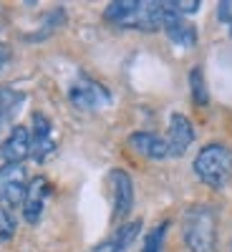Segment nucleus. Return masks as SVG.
Instances as JSON below:
<instances>
[{
	"label": "nucleus",
	"instance_id": "obj_20",
	"mask_svg": "<svg viewBox=\"0 0 232 252\" xmlns=\"http://www.w3.org/2000/svg\"><path fill=\"white\" fill-rule=\"evenodd\" d=\"M217 18L222 20V23L232 26V3H227V0H222V3L217 5Z\"/></svg>",
	"mask_w": 232,
	"mask_h": 252
},
{
	"label": "nucleus",
	"instance_id": "obj_12",
	"mask_svg": "<svg viewBox=\"0 0 232 252\" xmlns=\"http://www.w3.org/2000/svg\"><path fill=\"white\" fill-rule=\"evenodd\" d=\"M195 141V126L184 114H172L169 116V136H166V144H169V157H182Z\"/></svg>",
	"mask_w": 232,
	"mask_h": 252
},
{
	"label": "nucleus",
	"instance_id": "obj_9",
	"mask_svg": "<svg viewBox=\"0 0 232 252\" xmlns=\"http://www.w3.org/2000/svg\"><path fill=\"white\" fill-rule=\"evenodd\" d=\"M33 154V141H31V129L28 126H13L5 141L0 144V159L3 164H23Z\"/></svg>",
	"mask_w": 232,
	"mask_h": 252
},
{
	"label": "nucleus",
	"instance_id": "obj_14",
	"mask_svg": "<svg viewBox=\"0 0 232 252\" xmlns=\"http://www.w3.org/2000/svg\"><path fill=\"white\" fill-rule=\"evenodd\" d=\"M26 94L13 86H0V131H5L8 126L15 121L20 106L26 103Z\"/></svg>",
	"mask_w": 232,
	"mask_h": 252
},
{
	"label": "nucleus",
	"instance_id": "obj_17",
	"mask_svg": "<svg viewBox=\"0 0 232 252\" xmlns=\"http://www.w3.org/2000/svg\"><path fill=\"white\" fill-rule=\"evenodd\" d=\"M63 23H66V10H63V8H53V10L46 15V20H43V31L35 33V35H26V40H43V38H48L51 33H56Z\"/></svg>",
	"mask_w": 232,
	"mask_h": 252
},
{
	"label": "nucleus",
	"instance_id": "obj_11",
	"mask_svg": "<svg viewBox=\"0 0 232 252\" xmlns=\"http://www.w3.org/2000/svg\"><path fill=\"white\" fill-rule=\"evenodd\" d=\"M139 232H141V220L124 222V224H119L114 229L109 237H103L91 252H126L134 245V240L139 237Z\"/></svg>",
	"mask_w": 232,
	"mask_h": 252
},
{
	"label": "nucleus",
	"instance_id": "obj_3",
	"mask_svg": "<svg viewBox=\"0 0 232 252\" xmlns=\"http://www.w3.org/2000/svg\"><path fill=\"white\" fill-rule=\"evenodd\" d=\"M195 177L209 189H225L232 182V149L227 144H204L192 161Z\"/></svg>",
	"mask_w": 232,
	"mask_h": 252
},
{
	"label": "nucleus",
	"instance_id": "obj_5",
	"mask_svg": "<svg viewBox=\"0 0 232 252\" xmlns=\"http://www.w3.org/2000/svg\"><path fill=\"white\" fill-rule=\"evenodd\" d=\"M28 182L31 179L23 164H0V207L8 212H15L23 207Z\"/></svg>",
	"mask_w": 232,
	"mask_h": 252
},
{
	"label": "nucleus",
	"instance_id": "obj_4",
	"mask_svg": "<svg viewBox=\"0 0 232 252\" xmlns=\"http://www.w3.org/2000/svg\"><path fill=\"white\" fill-rule=\"evenodd\" d=\"M68 101L78 111H101L111 103V91L101 81L81 73L68 86Z\"/></svg>",
	"mask_w": 232,
	"mask_h": 252
},
{
	"label": "nucleus",
	"instance_id": "obj_15",
	"mask_svg": "<svg viewBox=\"0 0 232 252\" xmlns=\"http://www.w3.org/2000/svg\"><path fill=\"white\" fill-rule=\"evenodd\" d=\"M189 91H192V101L197 106H207L209 103V91H207V83H204L202 66H195L189 71Z\"/></svg>",
	"mask_w": 232,
	"mask_h": 252
},
{
	"label": "nucleus",
	"instance_id": "obj_6",
	"mask_svg": "<svg viewBox=\"0 0 232 252\" xmlns=\"http://www.w3.org/2000/svg\"><path fill=\"white\" fill-rule=\"evenodd\" d=\"M109 187H111V222L124 224V220L134 209V179L129 177V172L116 166L109 172Z\"/></svg>",
	"mask_w": 232,
	"mask_h": 252
},
{
	"label": "nucleus",
	"instance_id": "obj_10",
	"mask_svg": "<svg viewBox=\"0 0 232 252\" xmlns=\"http://www.w3.org/2000/svg\"><path fill=\"white\" fill-rule=\"evenodd\" d=\"M162 31L179 48H195L197 46V28L189 23V20H184L182 15H177L169 5H166V18H164V28Z\"/></svg>",
	"mask_w": 232,
	"mask_h": 252
},
{
	"label": "nucleus",
	"instance_id": "obj_19",
	"mask_svg": "<svg viewBox=\"0 0 232 252\" xmlns=\"http://www.w3.org/2000/svg\"><path fill=\"white\" fill-rule=\"evenodd\" d=\"M166 5H169L177 15H182V18H184V15L197 13L202 3H199V0H189V3H187V0H166Z\"/></svg>",
	"mask_w": 232,
	"mask_h": 252
},
{
	"label": "nucleus",
	"instance_id": "obj_18",
	"mask_svg": "<svg viewBox=\"0 0 232 252\" xmlns=\"http://www.w3.org/2000/svg\"><path fill=\"white\" fill-rule=\"evenodd\" d=\"M15 235V212L0 207V242H8Z\"/></svg>",
	"mask_w": 232,
	"mask_h": 252
},
{
	"label": "nucleus",
	"instance_id": "obj_2",
	"mask_svg": "<svg viewBox=\"0 0 232 252\" xmlns=\"http://www.w3.org/2000/svg\"><path fill=\"white\" fill-rule=\"evenodd\" d=\"M182 237L189 252H217V209L212 204L187 207L182 215Z\"/></svg>",
	"mask_w": 232,
	"mask_h": 252
},
{
	"label": "nucleus",
	"instance_id": "obj_13",
	"mask_svg": "<svg viewBox=\"0 0 232 252\" xmlns=\"http://www.w3.org/2000/svg\"><path fill=\"white\" fill-rule=\"evenodd\" d=\"M129 146L136 154H141L146 159H154V161L169 157V144H166V139L154 134V131H134L129 136Z\"/></svg>",
	"mask_w": 232,
	"mask_h": 252
},
{
	"label": "nucleus",
	"instance_id": "obj_8",
	"mask_svg": "<svg viewBox=\"0 0 232 252\" xmlns=\"http://www.w3.org/2000/svg\"><path fill=\"white\" fill-rule=\"evenodd\" d=\"M31 141H33V159L38 164L48 161L56 154V139H53V124L46 114L35 111L33 124H31Z\"/></svg>",
	"mask_w": 232,
	"mask_h": 252
},
{
	"label": "nucleus",
	"instance_id": "obj_22",
	"mask_svg": "<svg viewBox=\"0 0 232 252\" xmlns=\"http://www.w3.org/2000/svg\"><path fill=\"white\" fill-rule=\"evenodd\" d=\"M230 35H232V26H230Z\"/></svg>",
	"mask_w": 232,
	"mask_h": 252
},
{
	"label": "nucleus",
	"instance_id": "obj_7",
	"mask_svg": "<svg viewBox=\"0 0 232 252\" xmlns=\"http://www.w3.org/2000/svg\"><path fill=\"white\" fill-rule=\"evenodd\" d=\"M48 197H51V182L38 174L28 182V189H26V197H23V207H20V212H23V220L28 224H38L40 217L46 212V204H48Z\"/></svg>",
	"mask_w": 232,
	"mask_h": 252
},
{
	"label": "nucleus",
	"instance_id": "obj_21",
	"mask_svg": "<svg viewBox=\"0 0 232 252\" xmlns=\"http://www.w3.org/2000/svg\"><path fill=\"white\" fill-rule=\"evenodd\" d=\"M8 61H10V51H8L5 46H0V71L8 66Z\"/></svg>",
	"mask_w": 232,
	"mask_h": 252
},
{
	"label": "nucleus",
	"instance_id": "obj_1",
	"mask_svg": "<svg viewBox=\"0 0 232 252\" xmlns=\"http://www.w3.org/2000/svg\"><path fill=\"white\" fill-rule=\"evenodd\" d=\"M166 3L162 0H114L103 10V20L124 31L154 33L164 28Z\"/></svg>",
	"mask_w": 232,
	"mask_h": 252
},
{
	"label": "nucleus",
	"instance_id": "obj_16",
	"mask_svg": "<svg viewBox=\"0 0 232 252\" xmlns=\"http://www.w3.org/2000/svg\"><path fill=\"white\" fill-rule=\"evenodd\" d=\"M166 229H169V220H164L159 224H154L144 237L141 252H164V242H166Z\"/></svg>",
	"mask_w": 232,
	"mask_h": 252
}]
</instances>
